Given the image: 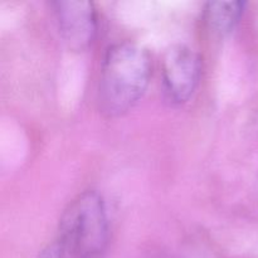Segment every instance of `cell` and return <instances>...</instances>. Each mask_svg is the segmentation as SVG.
Listing matches in <instances>:
<instances>
[{
  "label": "cell",
  "mask_w": 258,
  "mask_h": 258,
  "mask_svg": "<svg viewBox=\"0 0 258 258\" xmlns=\"http://www.w3.org/2000/svg\"><path fill=\"white\" fill-rule=\"evenodd\" d=\"M151 76L148 50L140 44L122 42L107 50L101 68L98 102L107 116L127 112L145 93Z\"/></svg>",
  "instance_id": "6da1fadb"
},
{
  "label": "cell",
  "mask_w": 258,
  "mask_h": 258,
  "mask_svg": "<svg viewBox=\"0 0 258 258\" xmlns=\"http://www.w3.org/2000/svg\"><path fill=\"white\" fill-rule=\"evenodd\" d=\"M244 5L242 2L209 3L207 7V20L217 32L228 33L238 24Z\"/></svg>",
  "instance_id": "5b68a950"
},
{
  "label": "cell",
  "mask_w": 258,
  "mask_h": 258,
  "mask_svg": "<svg viewBox=\"0 0 258 258\" xmlns=\"http://www.w3.org/2000/svg\"><path fill=\"white\" fill-rule=\"evenodd\" d=\"M108 239L107 209L102 197L85 191L63 212L53 244L64 258H101Z\"/></svg>",
  "instance_id": "7a4b0ae2"
},
{
  "label": "cell",
  "mask_w": 258,
  "mask_h": 258,
  "mask_svg": "<svg viewBox=\"0 0 258 258\" xmlns=\"http://www.w3.org/2000/svg\"><path fill=\"white\" fill-rule=\"evenodd\" d=\"M58 28L71 49H86L97 29L93 4L90 2H57L53 4Z\"/></svg>",
  "instance_id": "277c9868"
},
{
  "label": "cell",
  "mask_w": 258,
  "mask_h": 258,
  "mask_svg": "<svg viewBox=\"0 0 258 258\" xmlns=\"http://www.w3.org/2000/svg\"><path fill=\"white\" fill-rule=\"evenodd\" d=\"M202 73L201 58L188 45H174L163 60V86L166 97L173 103L190 100L199 85Z\"/></svg>",
  "instance_id": "3957f363"
}]
</instances>
